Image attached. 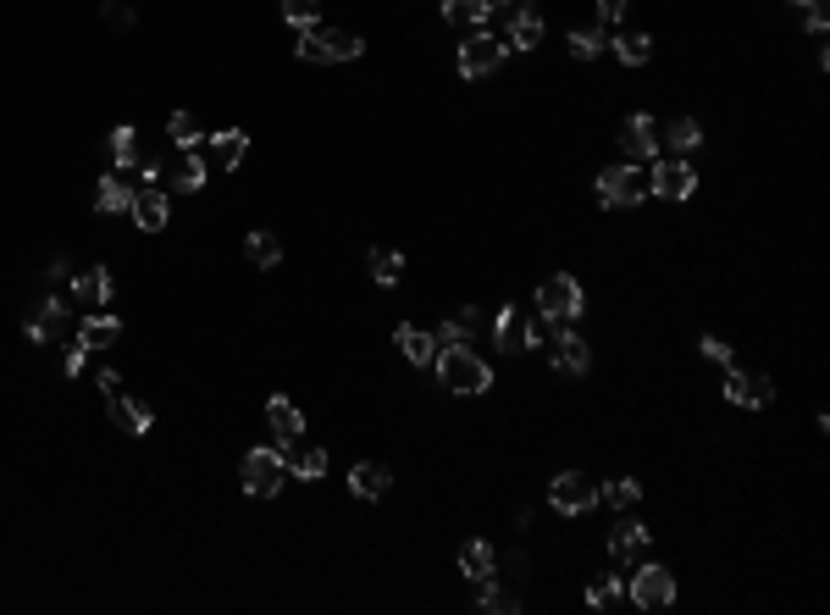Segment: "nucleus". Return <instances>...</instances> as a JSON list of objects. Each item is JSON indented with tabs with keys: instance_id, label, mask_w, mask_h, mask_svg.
<instances>
[{
	"instance_id": "nucleus-42",
	"label": "nucleus",
	"mask_w": 830,
	"mask_h": 615,
	"mask_svg": "<svg viewBox=\"0 0 830 615\" xmlns=\"http://www.w3.org/2000/svg\"><path fill=\"white\" fill-rule=\"evenodd\" d=\"M106 23L117 28V34H128V28L139 23V17H133V6H122V0H106Z\"/></svg>"
},
{
	"instance_id": "nucleus-50",
	"label": "nucleus",
	"mask_w": 830,
	"mask_h": 615,
	"mask_svg": "<svg viewBox=\"0 0 830 615\" xmlns=\"http://www.w3.org/2000/svg\"><path fill=\"white\" fill-rule=\"evenodd\" d=\"M797 6H808V0H797Z\"/></svg>"
},
{
	"instance_id": "nucleus-17",
	"label": "nucleus",
	"mask_w": 830,
	"mask_h": 615,
	"mask_svg": "<svg viewBox=\"0 0 830 615\" xmlns=\"http://www.w3.org/2000/svg\"><path fill=\"white\" fill-rule=\"evenodd\" d=\"M205 139H211V167H216V172H233L238 161L249 156V133H238V128L205 133Z\"/></svg>"
},
{
	"instance_id": "nucleus-9",
	"label": "nucleus",
	"mask_w": 830,
	"mask_h": 615,
	"mask_svg": "<svg viewBox=\"0 0 830 615\" xmlns=\"http://www.w3.org/2000/svg\"><path fill=\"white\" fill-rule=\"evenodd\" d=\"M648 194H659V200H692L698 194V172H692V161H653V172H648Z\"/></svg>"
},
{
	"instance_id": "nucleus-20",
	"label": "nucleus",
	"mask_w": 830,
	"mask_h": 615,
	"mask_svg": "<svg viewBox=\"0 0 830 615\" xmlns=\"http://www.w3.org/2000/svg\"><path fill=\"white\" fill-rule=\"evenodd\" d=\"M72 300L89 305V311H100V305L111 300V272H106V266H89V272H78V278H72Z\"/></svg>"
},
{
	"instance_id": "nucleus-27",
	"label": "nucleus",
	"mask_w": 830,
	"mask_h": 615,
	"mask_svg": "<svg viewBox=\"0 0 830 615\" xmlns=\"http://www.w3.org/2000/svg\"><path fill=\"white\" fill-rule=\"evenodd\" d=\"M493 344H498L504 355L526 350V338H521V311H515V305H504V311L493 316Z\"/></svg>"
},
{
	"instance_id": "nucleus-21",
	"label": "nucleus",
	"mask_w": 830,
	"mask_h": 615,
	"mask_svg": "<svg viewBox=\"0 0 830 615\" xmlns=\"http://www.w3.org/2000/svg\"><path fill=\"white\" fill-rule=\"evenodd\" d=\"M117 338H122V322H117V316H106V311L83 316V327H78V344H83V350H111Z\"/></svg>"
},
{
	"instance_id": "nucleus-16",
	"label": "nucleus",
	"mask_w": 830,
	"mask_h": 615,
	"mask_svg": "<svg viewBox=\"0 0 830 615\" xmlns=\"http://www.w3.org/2000/svg\"><path fill=\"white\" fill-rule=\"evenodd\" d=\"M266 422H272V433L283 438V444L305 438V416H299V405H294L288 394H272V399H266Z\"/></svg>"
},
{
	"instance_id": "nucleus-41",
	"label": "nucleus",
	"mask_w": 830,
	"mask_h": 615,
	"mask_svg": "<svg viewBox=\"0 0 830 615\" xmlns=\"http://www.w3.org/2000/svg\"><path fill=\"white\" fill-rule=\"evenodd\" d=\"M698 350H703V355H709V361H714V366H731V344H725V338H714V333H703V338H698Z\"/></svg>"
},
{
	"instance_id": "nucleus-31",
	"label": "nucleus",
	"mask_w": 830,
	"mask_h": 615,
	"mask_svg": "<svg viewBox=\"0 0 830 615\" xmlns=\"http://www.w3.org/2000/svg\"><path fill=\"white\" fill-rule=\"evenodd\" d=\"M659 145H670L676 156H687V150H698V145H703V128H698L692 117H676L670 128L659 133Z\"/></svg>"
},
{
	"instance_id": "nucleus-14",
	"label": "nucleus",
	"mask_w": 830,
	"mask_h": 615,
	"mask_svg": "<svg viewBox=\"0 0 830 615\" xmlns=\"http://www.w3.org/2000/svg\"><path fill=\"white\" fill-rule=\"evenodd\" d=\"M205 178H211V161H205V156H194V150H178V161H172V167H166L161 189H178V194H200V189H205Z\"/></svg>"
},
{
	"instance_id": "nucleus-32",
	"label": "nucleus",
	"mask_w": 830,
	"mask_h": 615,
	"mask_svg": "<svg viewBox=\"0 0 830 615\" xmlns=\"http://www.w3.org/2000/svg\"><path fill=\"white\" fill-rule=\"evenodd\" d=\"M637 499H642V483H637V477H620V483H598V505L631 510Z\"/></svg>"
},
{
	"instance_id": "nucleus-44",
	"label": "nucleus",
	"mask_w": 830,
	"mask_h": 615,
	"mask_svg": "<svg viewBox=\"0 0 830 615\" xmlns=\"http://www.w3.org/2000/svg\"><path fill=\"white\" fill-rule=\"evenodd\" d=\"M803 23H808V34H825V23H830V12H825V6H819V0H808V6H803Z\"/></svg>"
},
{
	"instance_id": "nucleus-49",
	"label": "nucleus",
	"mask_w": 830,
	"mask_h": 615,
	"mask_svg": "<svg viewBox=\"0 0 830 615\" xmlns=\"http://www.w3.org/2000/svg\"><path fill=\"white\" fill-rule=\"evenodd\" d=\"M100 394H122V377L117 372H100Z\"/></svg>"
},
{
	"instance_id": "nucleus-40",
	"label": "nucleus",
	"mask_w": 830,
	"mask_h": 615,
	"mask_svg": "<svg viewBox=\"0 0 830 615\" xmlns=\"http://www.w3.org/2000/svg\"><path fill=\"white\" fill-rule=\"evenodd\" d=\"M548 333H554V322H548V316H532V322H521L526 350H537V344H548Z\"/></svg>"
},
{
	"instance_id": "nucleus-23",
	"label": "nucleus",
	"mask_w": 830,
	"mask_h": 615,
	"mask_svg": "<svg viewBox=\"0 0 830 615\" xmlns=\"http://www.w3.org/2000/svg\"><path fill=\"white\" fill-rule=\"evenodd\" d=\"M388 466H382V460H360L355 471H349V488H355V499H382L388 494Z\"/></svg>"
},
{
	"instance_id": "nucleus-22",
	"label": "nucleus",
	"mask_w": 830,
	"mask_h": 615,
	"mask_svg": "<svg viewBox=\"0 0 830 615\" xmlns=\"http://www.w3.org/2000/svg\"><path fill=\"white\" fill-rule=\"evenodd\" d=\"M460 571L471 582H487L498 571V555H493V543L487 538H471V543H460Z\"/></svg>"
},
{
	"instance_id": "nucleus-38",
	"label": "nucleus",
	"mask_w": 830,
	"mask_h": 615,
	"mask_svg": "<svg viewBox=\"0 0 830 615\" xmlns=\"http://www.w3.org/2000/svg\"><path fill=\"white\" fill-rule=\"evenodd\" d=\"M316 6H321V0H283V17L299 28V34H305V28H316Z\"/></svg>"
},
{
	"instance_id": "nucleus-8",
	"label": "nucleus",
	"mask_w": 830,
	"mask_h": 615,
	"mask_svg": "<svg viewBox=\"0 0 830 615\" xmlns=\"http://www.w3.org/2000/svg\"><path fill=\"white\" fill-rule=\"evenodd\" d=\"M626 593H631L637 610H670V604H676V577H670L664 566H642L637 560V577L626 582Z\"/></svg>"
},
{
	"instance_id": "nucleus-28",
	"label": "nucleus",
	"mask_w": 830,
	"mask_h": 615,
	"mask_svg": "<svg viewBox=\"0 0 830 615\" xmlns=\"http://www.w3.org/2000/svg\"><path fill=\"white\" fill-rule=\"evenodd\" d=\"M537 45H543V17L526 6V12L510 17V50H537Z\"/></svg>"
},
{
	"instance_id": "nucleus-30",
	"label": "nucleus",
	"mask_w": 830,
	"mask_h": 615,
	"mask_svg": "<svg viewBox=\"0 0 830 615\" xmlns=\"http://www.w3.org/2000/svg\"><path fill=\"white\" fill-rule=\"evenodd\" d=\"M166 139H172L178 150H194L205 139V128H200V117H194V111H172V117H166Z\"/></svg>"
},
{
	"instance_id": "nucleus-46",
	"label": "nucleus",
	"mask_w": 830,
	"mask_h": 615,
	"mask_svg": "<svg viewBox=\"0 0 830 615\" xmlns=\"http://www.w3.org/2000/svg\"><path fill=\"white\" fill-rule=\"evenodd\" d=\"M83 355H89V350H83V344H72V350H67V361H61V372H67V377H78V372H83Z\"/></svg>"
},
{
	"instance_id": "nucleus-19",
	"label": "nucleus",
	"mask_w": 830,
	"mask_h": 615,
	"mask_svg": "<svg viewBox=\"0 0 830 615\" xmlns=\"http://www.w3.org/2000/svg\"><path fill=\"white\" fill-rule=\"evenodd\" d=\"M393 344H399V355H404L410 366H432V355H438V338H432L427 327H410V322L393 333Z\"/></svg>"
},
{
	"instance_id": "nucleus-15",
	"label": "nucleus",
	"mask_w": 830,
	"mask_h": 615,
	"mask_svg": "<svg viewBox=\"0 0 830 615\" xmlns=\"http://www.w3.org/2000/svg\"><path fill=\"white\" fill-rule=\"evenodd\" d=\"M277 449H283V466L294 471V477H305V483L327 477V449H321V444H299V438H294V444H277Z\"/></svg>"
},
{
	"instance_id": "nucleus-3",
	"label": "nucleus",
	"mask_w": 830,
	"mask_h": 615,
	"mask_svg": "<svg viewBox=\"0 0 830 615\" xmlns=\"http://www.w3.org/2000/svg\"><path fill=\"white\" fill-rule=\"evenodd\" d=\"M299 61H355L360 50H366V39L360 34H349V28H305L299 34Z\"/></svg>"
},
{
	"instance_id": "nucleus-33",
	"label": "nucleus",
	"mask_w": 830,
	"mask_h": 615,
	"mask_svg": "<svg viewBox=\"0 0 830 615\" xmlns=\"http://www.w3.org/2000/svg\"><path fill=\"white\" fill-rule=\"evenodd\" d=\"M244 255H249L255 266H277V261H283V244H277L266 228H255V233L244 239Z\"/></svg>"
},
{
	"instance_id": "nucleus-29",
	"label": "nucleus",
	"mask_w": 830,
	"mask_h": 615,
	"mask_svg": "<svg viewBox=\"0 0 830 615\" xmlns=\"http://www.w3.org/2000/svg\"><path fill=\"white\" fill-rule=\"evenodd\" d=\"M476 604H482L487 615H515V610H521V593L498 588V582L487 577V582H476Z\"/></svg>"
},
{
	"instance_id": "nucleus-35",
	"label": "nucleus",
	"mask_w": 830,
	"mask_h": 615,
	"mask_svg": "<svg viewBox=\"0 0 830 615\" xmlns=\"http://www.w3.org/2000/svg\"><path fill=\"white\" fill-rule=\"evenodd\" d=\"M609 45H615V56L626 61V67H642V61L653 56V39L648 34H615Z\"/></svg>"
},
{
	"instance_id": "nucleus-4",
	"label": "nucleus",
	"mask_w": 830,
	"mask_h": 615,
	"mask_svg": "<svg viewBox=\"0 0 830 615\" xmlns=\"http://www.w3.org/2000/svg\"><path fill=\"white\" fill-rule=\"evenodd\" d=\"M598 200L609 205V211H615V205H642L648 200V172L637 167V161H620V167H604L598 172Z\"/></svg>"
},
{
	"instance_id": "nucleus-18",
	"label": "nucleus",
	"mask_w": 830,
	"mask_h": 615,
	"mask_svg": "<svg viewBox=\"0 0 830 615\" xmlns=\"http://www.w3.org/2000/svg\"><path fill=\"white\" fill-rule=\"evenodd\" d=\"M111 422L122 427V433H150V422H155V410L144 405V399H133V394H111Z\"/></svg>"
},
{
	"instance_id": "nucleus-11",
	"label": "nucleus",
	"mask_w": 830,
	"mask_h": 615,
	"mask_svg": "<svg viewBox=\"0 0 830 615\" xmlns=\"http://www.w3.org/2000/svg\"><path fill=\"white\" fill-rule=\"evenodd\" d=\"M615 516H620V510H615ZM648 549H653V532L642 527L637 516H620L615 532H609V555H615L620 566H637V560H648Z\"/></svg>"
},
{
	"instance_id": "nucleus-26",
	"label": "nucleus",
	"mask_w": 830,
	"mask_h": 615,
	"mask_svg": "<svg viewBox=\"0 0 830 615\" xmlns=\"http://www.w3.org/2000/svg\"><path fill=\"white\" fill-rule=\"evenodd\" d=\"M111 161H117V172H133L139 167V128L133 122H122V128H111Z\"/></svg>"
},
{
	"instance_id": "nucleus-25",
	"label": "nucleus",
	"mask_w": 830,
	"mask_h": 615,
	"mask_svg": "<svg viewBox=\"0 0 830 615\" xmlns=\"http://www.w3.org/2000/svg\"><path fill=\"white\" fill-rule=\"evenodd\" d=\"M487 17H493L487 0H443V23L454 28H487Z\"/></svg>"
},
{
	"instance_id": "nucleus-43",
	"label": "nucleus",
	"mask_w": 830,
	"mask_h": 615,
	"mask_svg": "<svg viewBox=\"0 0 830 615\" xmlns=\"http://www.w3.org/2000/svg\"><path fill=\"white\" fill-rule=\"evenodd\" d=\"M432 338H438V350H449V344H471V327L465 322H443Z\"/></svg>"
},
{
	"instance_id": "nucleus-1",
	"label": "nucleus",
	"mask_w": 830,
	"mask_h": 615,
	"mask_svg": "<svg viewBox=\"0 0 830 615\" xmlns=\"http://www.w3.org/2000/svg\"><path fill=\"white\" fill-rule=\"evenodd\" d=\"M432 366H438V383L449 388V394H460V399L493 388V366H487L471 344H449V350H438L432 355Z\"/></svg>"
},
{
	"instance_id": "nucleus-5",
	"label": "nucleus",
	"mask_w": 830,
	"mask_h": 615,
	"mask_svg": "<svg viewBox=\"0 0 830 615\" xmlns=\"http://www.w3.org/2000/svg\"><path fill=\"white\" fill-rule=\"evenodd\" d=\"M504 56H510V39H498L493 28H471L460 45V73L465 78H487L504 67Z\"/></svg>"
},
{
	"instance_id": "nucleus-24",
	"label": "nucleus",
	"mask_w": 830,
	"mask_h": 615,
	"mask_svg": "<svg viewBox=\"0 0 830 615\" xmlns=\"http://www.w3.org/2000/svg\"><path fill=\"white\" fill-rule=\"evenodd\" d=\"M95 205L106 211V217H128V211H133V183L122 178V172H117V178H100Z\"/></svg>"
},
{
	"instance_id": "nucleus-48",
	"label": "nucleus",
	"mask_w": 830,
	"mask_h": 615,
	"mask_svg": "<svg viewBox=\"0 0 830 615\" xmlns=\"http://www.w3.org/2000/svg\"><path fill=\"white\" fill-rule=\"evenodd\" d=\"M487 6H493V12H504V17H515V12H526L532 0H487Z\"/></svg>"
},
{
	"instance_id": "nucleus-7",
	"label": "nucleus",
	"mask_w": 830,
	"mask_h": 615,
	"mask_svg": "<svg viewBox=\"0 0 830 615\" xmlns=\"http://www.w3.org/2000/svg\"><path fill=\"white\" fill-rule=\"evenodd\" d=\"M548 505L565 510V516H587L598 505V477H587V471H559L554 483H548Z\"/></svg>"
},
{
	"instance_id": "nucleus-36",
	"label": "nucleus",
	"mask_w": 830,
	"mask_h": 615,
	"mask_svg": "<svg viewBox=\"0 0 830 615\" xmlns=\"http://www.w3.org/2000/svg\"><path fill=\"white\" fill-rule=\"evenodd\" d=\"M399 272H404V255L399 250H371V278H377L382 289H393V283H399Z\"/></svg>"
},
{
	"instance_id": "nucleus-13",
	"label": "nucleus",
	"mask_w": 830,
	"mask_h": 615,
	"mask_svg": "<svg viewBox=\"0 0 830 615\" xmlns=\"http://www.w3.org/2000/svg\"><path fill=\"white\" fill-rule=\"evenodd\" d=\"M128 217L139 222L144 233H161V228H166V217H172V200H166L161 183H144V189H133V211H128Z\"/></svg>"
},
{
	"instance_id": "nucleus-34",
	"label": "nucleus",
	"mask_w": 830,
	"mask_h": 615,
	"mask_svg": "<svg viewBox=\"0 0 830 615\" xmlns=\"http://www.w3.org/2000/svg\"><path fill=\"white\" fill-rule=\"evenodd\" d=\"M770 399H775L770 372H742V405H747V410H764Z\"/></svg>"
},
{
	"instance_id": "nucleus-47",
	"label": "nucleus",
	"mask_w": 830,
	"mask_h": 615,
	"mask_svg": "<svg viewBox=\"0 0 830 615\" xmlns=\"http://www.w3.org/2000/svg\"><path fill=\"white\" fill-rule=\"evenodd\" d=\"M454 322H465V327H471V333H476V327H482V322H487V316H482V305H465V311H460V316H454Z\"/></svg>"
},
{
	"instance_id": "nucleus-37",
	"label": "nucleus",
	"mask_w": 830,
	"mask_h": 615,
	"mask_svg": "<svg viewBox=\"0 0 830 615\" xmlns=\"http://www.w3.org/2000/svg\"><path fill=\"white\" fill-rule=\"evenodd\" d=\"M604 45H609L604 28H570V56H576V61H593Z\"/></svg>"
},
{
	"instance_id": "nucleus-6",
	"label": "nucleus",
	"mask_w": 830,
	"mask_h": 615,
	"mask_svg": "<svg viewBox=\"0 0 830 615\" xmlns=\"http://www.w3.org/2000/svg\"><path fill=\"white\" fill-rule=\"evenodd\" d=\"M238 477H244V494H261L272 499L277 488H283L288 466H283V449H249L244 460H238Z\"/></svg>"
},
{
	"instance_id": "nucleus-10",
	"label": "nucleus",
	"mask_w": 830,
	"mask_h": 615,
	"mask_svg": "<svg viewBox=\"0 0 830 615\" xmlns=\"http://www.w3.org/2000/svg\"><path fill=\"white\" fill-rule=\"evenodd\" d=\"M615 139H620V156H626V161H653V156H659V128H653V117H648V111H631V117H620V133H615Z\"/></svg>"
},
{
	"instance_id": "nucleus-12",
	"label": "nucleus",
	"mask_w": 830,
	"mask_h": 615,
	"mask_svg": "<svg viewBox=\"0 0 830 615\" xmlns=\"http://www.w3.org/2000/svg\"><path fill=\"white\" fill-rule=\"evenodd\" d=\"M548 344H554V366H559L565 377H581L587 366H593V350H587V338H576V333H570V322H554Z\"/></svg>"
},
{
	"instance_id": "nucleus-39",
	"label": "nucleus",
	"mask_w": 830,
	"mask_h": 615,
	"mask_svg": "<svg viewBox=\"0 0 830 615\" xmlns=\"http://www.w3.org/2000/svg\"><path fill=\"white\" fill-rule=\"evenodd\" d=\"M620 599V577H593L587 582V604L593 610H604V604H615Z\"/></svg>"
},
{
	"instance_id": "nucleus-45",
	"label": "nucleus",
	"mask_w": 830,
	"mask_h": 615,
	"mask_svg": "<svg viewBox=\"0 0 830 615\" xmlns=\"http://www.w3.org/2000/svg\"><path fill=\"white\" fill-rule=\"evenodd\" d=\"M631 0H598V23H620Z\"/></svg>"
},
{
	"instance_id": "nucleus-2",
	"label": "nucleus",
	"mask_w": 830,
	"mask_h": 615,
	"mask_svg": "<svg viewBox=\"0 0 830 615\" xmlns=\"http://www.w3.org/2000/svg\"><path fill=\"white\" fill-rule=\"evenodd\" d=\"M581 311H587V294H581V283L570 272H548L537 283V316H548V322H576Z\"/></svg>"
}]
</instances>
